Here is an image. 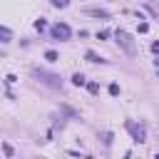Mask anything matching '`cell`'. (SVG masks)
<instances>
[{
    "instance_id": "obj_6",
    "label": "cell",
    "mask_w": 159,
    "mask_h": 159,
    "mask_svg": "<svg viewBox=\"0 0 159 159\" xmlns=\"http://www.w3.org/2000/svg\"><path fill=\"white\" fill-rule=\"evenodd\" d=\"M87 15H94V17H105V20L109 17V13H107V10H99V8H92V10H87Z\"/></svg>"
},
{
    "instance_id": "obj_10",
    "label": "cell",
    "mask_w": 159,
    "mask_h": 159,
    "mask_svg": "<svg viewBox=\"0 0 159 159\" xmlns=\"http://www.w3.org/2000/svg\"><path fill=\"white\" fill-rule=\"evenodd\" d=\"M45 28H47V23H45L43 17H40V20H35V30H37V32H43Z\"/></svg>"
},
{
    "instance_id": "obj_11",
    "label": "cell",
    "mask_w": 159,
    "mask_h": 159,
    "mask_svg": "<svg viewBox=\"0 0 159 159\" xmlns=\"http://www.w3.org/2000/svg\"><path fill=\"white\" fill-rule=\"evenodd\" d=\"M50 3H52L55 8H67V5H70V0H50Z\"/></svg>"
},
{
    "instance_id": "obj_7",
    "label": "cell",
    "mask_w": 159,
    "mask_h": 159,
    "mask_svg": "<svg viewBox=\"0 0 159 159\" xmlns=\"http://www.w3.org/2000/svg\"><path fill=\"white\" fill-rule=\"evenodd\" d=\"M72 85L82 87V85H85V75H82V72H75V75H72Z\"/></svg>"
},
{
    "instance_id": "obj_15",
    "label": "cell",
    "mask_w": 159,
    "mask_h": 159,
    "mask_svg": "<svg viewBox=\"0 0 159 159\" xmlns=\"http://www.w3.org/2000/svg\"><path fill=\"white\" fill-rule=\"evenodd\" d=\"M15 82H17L15 75H8V77H5V85H15Z\"/></svg>"
},
{
    "instance_id": "obj_18",
    "label": "cell",
    "mask_w": 159,
    "mask_h": 159,
    "mask_svg": "<svg viewBox=\"0 0 159 159\" xmlns=\"http://www.w3.org/2000/svg\"><path fill=\"white\" fill-rule=\"evenodd\" d=\"M107 37H109V32H107V30H102V32H97V40H107Z\"/></svg>"
},
{
    "instance_id": "obj_5",
    "label": "cell",
    "mask_w": 159,
    "mask_h": 159,
    "mask_svg": "<svg viewBox=\"0 0 159 159\" xmlns=\"http://www.w3.org/2000/svg\"><path fill=\"white\" fill-rule=\"evenodd\" d=\"M85 60H87V62H107L105 57H99V55H97V52H92V50H90V52H85Z\"/></svg>"
},
{
    "instance_id": "obj_14",
    "label": "cell",
    "mask_w": 159,
    "mask_h": 159,
    "mask_svg": "<svg viewBox=\"0 0 159 159\" xmlns=\"http://www.w3.org/2000/svg\"><path fill=\"white\" fill-rule=\"evenodd\" d=\"M87 90H90L92 94H97V92H99V85H97V82H90V85H87Z\"/></svg>"
},
{
    "instance_id": "obj_13",
    "label": "cell",
    "mask_w": 159,
    "mask_h": 159,
    "mask_svg": "<svg viewBox=\"0 0 159 159\" xmlns=\"http://www.w3.org/2000/svg\"><path fill=\"white\" fill-rule=\"evenodd\" d=\"M102 142H105L107 147L112 144V132H105V134H102Z\"/></svg>"
},
{
    "instance_id": "obj_19",
    "label": "cell",
    "mask_w": 159,
    "mask_h": 159,
    "mask_svg": "<svg viewBox=\"0 0 159 159\" xmlns=\"http://www.w3.org/2000/svg\"><path fill=\"white\" fill-rule=\"evenodd\" d=\"M152 52H154V55H159V43H152Z\"/></svg>"
},
{
    "instance_id": "obj_2",
    "label": "cell",
    "mask_w": 159,
    "mask_h": 159,
    "mask_svg": "<svg viewBox=\"0 0 159 159\" xmlns=\"http://www.w3.org/2000/svg\"><path fill=\"white\" fill-rule=\"evenodd\" d=\"M114 40H117V45L122 47L127 55H137V45H134L132 35H127L124 30H117V32H114Z\"/></svg>"
},
{
    "instance_id": "obj_17",
    "label": "cell",
    "mask_w": 159,
    "mask_h": 159,
    "mask_svg": "<svg viewBox=\"0 0 159 159\" xmlns=\"http://www.w3.org/2000/svg\"><path fill=\"white\" fill-rule=\"evenodd\" d=\"M137 30H139V32H142V35H144V32L149 30V25H147V23H139V28H137Z\"/></svg>"
},
{
    "instance_id": "obj_3",
    "label": "cell",
    "mask_w": 159,
    "mask_h": 159,
    "mask_svg": "<svg viewBox=\"0 0 159 159\" xmlns=\"http://www.w3.org/2000/svg\"><path fill=\"white\" fill-rule=\"evenodd\" d=\"M50 35H52V40H70V35H72V30H70V25H65V23H57V25H52L50 28Z\"/></svg>"
},
{
    "instance_id": "obj_12",
    "label": "cell",
    "mask_w": 159,
    "mask_h": 159,
    "mask_svg": "<svg viewBox=\"0 0 159 159\" xmlns=\"http://www.w3.org/2000/svg\"><path fill=\"white\" fill-rule=\"evenodd\" d=\"M109 94H112V97H117V94H119V85H117V82H112V85H109Z\"/></svg>"
},
{
    "instance_id": "obj_16",
    "label": "cell",
    "mask_w": 159,
    "mask_h": 159,
    "mask_svg": "<svg viewBox=\"0 0 159 159\" xmlns=\"http://www.w3.org/2000/svg\"><path fill=\"white\" fill-rule=\"evenodd\" d=\"M3 152H5V154H8V157H13V147H10V144H8V142H5V144H3Z\"/></svg>"
},
{
    "instance_id": "obj_1",
    "label": "cell",
    "mask_w": 159,
    "mask_h": 159,
    "mask_svg": "<svg viewBox=\"0 0 159 159\" xmlns=\"http://www.w3.org/2000/svg\"><path fill=\"white\" fill-rule=\"evenodd\" d=\"M32 75H35V77H37L43 85H47V87H55V90H60V87H62V80H60V75H52V72L40 70V67H35V70H32Z\"/></svg>"
},
{
    "instance_id": "obj_9",
    "label": "cell",
    "mask_w": 159,
    "mask_h": 159,
    "mask_svg": "<svg viewBox=\"0 0 159 159\" xmlns=\"http://www.w3.org/2000/svg\"><path fill=\"white\" fill-rule=\"evenodd\" d=\"M0 37H3V43H10V37H13V35H10L8 28H0Z\"/></svg>"
},
{
    "instance_id": "obj_8",
    "label": "cell",
    "mask_w": 159,
    "mask_h": 159,
    "mask_svg": "<svg viewBox=\"0 0 159 159\" xmlns=\"http://www.w3.org/2000/svg\"><path fill=\"white\" fill-rule=\"evenodd\" d=\"M45 60H50V62H57V60H60V55H57L55 50H47V52H45Z\"/></svg>"
},
{
    "instance_id": "obj_4",
    "label": "cell",
    "mask_w": 159,
    "mask_h": 159,
    "mask_svg": "<svg viewBox=\"0 0 159 159\" xmlns=\"http://www.w3.org/2000/svg\"><path fill=\"white\" fill-rule=\"evenodd\" d=\"M127 129H129V134H132V139H134V142H139V144H142V142H147V129L142 127V124H134L132 122V119H127Z\"/></svg>"
}]
</instances>
